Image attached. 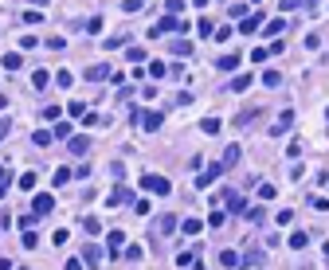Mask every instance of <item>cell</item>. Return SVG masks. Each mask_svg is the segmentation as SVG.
I'll list each match as a JSON object with an SVG mask.
<instances>
[{"label": "cell", "instance_id": "cell-1", "mask_svg": "<svg viewBox=\"0 0 329 270\" xmlns=\"http://www.w3.org/2000/svg\"><path fill=\"white\" fill-rule=\"evenodd\" d=\"M168 32H188V24H184L180 16H164L157 28H149V39H157V36H168Z\"/></svg>", "mask_w": 329, "mask_h": 270}, {"label": "cell", "instance_id": "cell-2", "mask_svg": "<svg viewBox=\"0 0 329 270\" xmlns=\"http://www.w3.org/2000/svg\"><path fill=\"white\" fill-rule=\"evenodd\" d=\"M141 188H145L149 196H168V192H172V184H168L164 176H157V172H149V176H141Z\"/></svg>", "mask_w": 329, "mask_h": 270}, {"label": "cell", "instance_id": "cell-3", "mask_svg": "<svg viewBox=\"0 0 329 270\" xmlns=\"http://www.w3.org/2000/svg\"><path fill=\"white\" fill-rule=\"evenodd\" d=\"M137 117V125L145 129V133H157L161 129V110H141V114H133Z\"/></svg>", "mask_w": 329, "mask_h": 270}, {"label": "cell", "instance_id": "cell-4", "mask_svg": "<svg viewBox=\"0 0 329 270\" xmlns=\"http://www.w3.org/2000/svg\"><path fill=\"white\" fill-rule=\"evenodd\" d=\"M290 125H294V110H282V114H278V121L271 125V137H282Z\"/></svg>", "mask_w": 329, "mask_h": 270}, {"label": "cell", "instance_id": "cell-5", "mask_svg": "<svg viewBox=\"0 0 329 270\" xmlns=\"http://www.w3.org/2000/svg\"><path fill=\"white\" fill-rule=\"evenodd\" d=\"M219 172H223V168H219V161H216V164H208V168L196 176V188H204V192H208V188H212V180H216Z\"/></svg>", "mask_w": 329, "mask_h": 270}, {"label": "cell", "instance_id": "cell-6", "mask_svg": "<svg viewBox=\"0 0 329 270\" xmlns=\"http://www.w3.org/2000/svg\"><path fill=\"white\" fill-rule=\"evenodd\" d=\"M239 157H243V149H239V145H227V149H223V157H219V168H223V172H227V168H235Z\"/></svg>", "mask_w": 329, "mask_h": 270}, {"label": "cell", "instance_id": "cell-7", "mask_svg": "<svg viewBox=\"0 0 329 270\" xmlns=\"http://www.w3.org/2000/svg\"><path fill=\"white\" fill-rule=\"evenodd\" d=\"M122 247H125V235L114 227V231L106 235V255H110V259H118V251H122Z\"/></svg>", "mask_w": 329, "mask_h": 270}, {"label": "cell", "instance_id": "cell-8", "mask_svg": "<svg viewBox=\"0 0 329 270\" xmlns=\"http://www.w3.org/2000/svg\"><path fill=\"white\" fill-rule=\"evenodd\" d=\"M51 208H55V196H47V192H40V196H36V204H32V212H36V216H51Z\"/></svg>", "mask_w": 329, "mask_h": 270}, {"label": "cell", "instance_id": "cell-9", "mask_svg": "<svg viewBox=\"0 0 329 270\" xmlns=\"http://www.w3.org/2000/svg\"><path fill=\"white\" fill-rule=\"evenodd\" d=\"M227 212H231V216H243V212H247L243 192H227Z\"/></svg>", "mask_w": 329, "mask_h": 270}, {"label": "cell", "instance_id": "cell-10", "mask_svg": "<svg viewBox=\"0 0 329 270\" xmlns=\"http://www.w3.org/2000/svg\"><path fill=\"white\" fill-rule=\"evenodd\" d=\"M82 263H86V267H98V263H102V247H94V243L82 247Z\"/></svg>", "mask_w": 329, "mask_h": 270}, {"label": "cell", "instance_id": "cell-11", "mask_svg": "<svg viewBox=\"0 0 329 270\" xmlns=\"http://www.w3.org/2000/svg\"><path fill=\"white\" fill-rule=\"evenodd\" d=\"M129 200H133V188H114V192H110V208H114V204H129Z\"/></svg>", "mask_w": 329, "mask_h": 270}, {"label": "cell", "instance_id": "cell-12", "mask_svg": "<svg viewBox=\"0 0 329 270\" xmlns=\"http://www.w3.org/2000/svg\"><path fill=\"white\" fill-rule=\"evenodd\" d=\"M102 47H106V51H118V47H129V36H125V32H122V36H106V39H102Z\"/></svg>", "mask_w": 329, "mask_h": 270}, {"label": "cell", "instance_id": "cell-13", "mask_svg": "<svg viewBox=\"0 0 329 270\" xmlns=\"http://www.w3.org/2000/svg\"><path fill=\"white\" fill-rule=\"evenodd\" d=\"M259 24H263V16H259V12H251V16H243V20H239V32L247 36V32H255Z\"/></svg>", "mask_w": 329, "mask_h": 270}, {"label": "cell", "instance_id": "cell-14", "mask_svg": "<svg viewBox=\"0 0 329 270\" xmlns=\"http://www.w3.org/2000/svg\"><path fill=\"white\" fill-rule=\"evenodd\" d=\"M86 78H90V82H102V78H110V67H106V63L90 67V71H86Z\"/></svg>", "mask_w": 329, "mask_h": 270}, {"label": "cell", "instance_id": "cell-15", "mask_svg": "<svg viewBox=\"0 0 329 270\" xmlns=\"http://www.w3.org/2000/svg\"><path fill=\"white\" fill-rule=\"evenodd\" d=\"M200 129H204L208 137H216L219 129H223V121H219V117H204V121H200Z\"/></svg>", "mask_w": 329, "mask_h": 270}, {"label": "cell", "instance_id": "cell-16", "mask_svg": "<svg viewBox=\"0 0 329 270\" xmlns=\"http://www.w3.org/2000/svg\"><path fill=\"white\" fill-rule=\"evenodd\" d=\"M180 231H184V235H200V231H204V219H184Z\"/></svg>", "mask_w": 329, "mask_h": 270}, {"label": "cell", "instance_id": "cell-17", "mask_svg": "<svg viewBox=\"0 0 329 270\" xmlns=\"http://www.w3.org/2000/svg\"><path fill=\"white\" fill-rule=\"evenodd\" d=\"M290 247H294V251H306V247H310V235H306V231H294V235H290Z\"/></svg>", "mask_w": 329, "mask_h": 270}, {"label": "cell", "instance_id": "cell-18", "mask_svg": "<svg viewBox=\"0 0 329 270\" xmlns=\"http://www.w3.org/2000/svg\"><path fill=\"white\" fill-rule=\"evenodd\" d=\"M219 267H223V270H235V267H239V255H235V251H223V255H219Z\"/></svg>", "mask_w": 329, "mask_h": 270}, {"label": "cell", "instance_id": "cell-19", "mask_svg": "<svg viewBox=\"0 0 329 270\" xmlns=\"http://www.w3.org/2000/svg\"><path fill=\"white\" fill-rule=\"evenodd\" d=\"M47 82H51L47 71H36V75H32V86H36V90H47Z\"/></svg>", "mask_w": 329, "mask_h": 270}, {"label": "cell", "instance_id": "cell-20", "mask_svg": "<svg viewBox=\"0 0 329 270\" xmlns=\"http://www.w3.org/2000/svg\"><path fill=\"white\" fill-rule=\"evenodd\" d=\"M32 141H36L40 149H47V145H51V129H36V133H32Z\"/></svg>", "mask_w": 329, "mask_h": 270}, {"label": "cell", "instance_id": "cell-21", "mask_svg": "<svg viewBox=\"0 0 329 270\" xmlns=\"http://www.w3.org/2000/svg\"><path fill=\"white\" fill-rule=\"evenodd\" d=\"M86 149H90V141H86V137H71V153H75V157H82Z\"/></svg>", "mask_w": 329, "mask_h": 270}, {"label": "cell", "instance_id": "cell-22", "mask_svg": "<svg viewBox=\"0 0 329 270\" xmlns=\"http://www.w3.org/2000/svg\"><path fill=\"white\" fill-rule=\"evenodd\" d=\"M216 67H219V71H239V55H223Z\"/></svg>", "mask_w": 329, "mask_h": 270}, {"label": "cell", "instance_id": "cell-23", "mask_svg": "<svg viewBox=\"0 0 329 270\" xmlns=\"http://www.w3.org/2000/svg\"><path fill=\"white\" fill-rule=\"evenodd\" d=\"M172 227H176V216H157V231H161V235H168Z\"/></svg>", "mask_w": 329, "mask_h": 270}, {"label": "cell", "instance_id": "cell-24", "mask_svg": "<svg viewBox=\"0 0 329 270\" xmlns=\"http://www.w3.org/2000/svg\"><path fill=\"white\" fill-rule=\"evenodd\" d=\"M0 63H4L8 71H20V63H24V59H20V51H8L4 59H0Z\"/></svg>", "mask_w": 329, "mask_h": 270}, {"label": "cell", "instance_id": "cell-25", "mask_svg": "<svg viewBox=\"0 0 329 270\" xmlns=\"http://www.w3.org/2000/svg\"><path fill=\"white\" fill-rule=\"evenodd\" d=\"M251 86V75H235V82H231V94H239V90H247Z\"/></svg>", "mask_w": 329, "mask_h": 270}, {"label": "cell", "instance_id": "cell-26", "mask_svg": "<svg viewBox=\"0 0 329 270\" xmlns=\"http://www.w3.org/2000/svg\"><path fill=\"white\" fill-rule=\"evenodd\" d=\"M259 117V110L251 106V110H243V114H235V125H247V121H255Z\"/></svg>", "mask_w": 329, "mask_h": 270}, {"label": "cell", "instance_id": "cell-27", "mask_svg": "<svg viewBox=\"0 0 329 270\" xmlns=\"http://www.w3.org/2000/svg\"><path fill=\"white\" fill-rule=\"evenodd\" d=\"M71 82H75V75H71V71H59V75H55V86H63V90H67Z\"/></svg>", "mask_w": 329, "mask_h": 270}, {"label": "cell", "instance_id": "cell-28", "mask_svg": "<svg viewBox=\"0 0 329 270\" xmlns=\"http://www.w3.org/2000/svg\"><path fill=\"white\" fill-rule=\"evenodd\" d=\"M192 263H196L192 251H176V267H192Z\"/></svg>", "mask_w": 329, "mask_h": 270}, {"label": "cell", "instance_id": "cell-29", "mask_svg": "<svg viewBox=\"0 0 329 270\" xmlns=\"http://www.w3.org/2000/svg\"><path fill=\"white\" fill-rule=\"evenodd\" d=\"M188 51H192L188 39H172V55H188Z\"/></svg>", "mask_w": 329, "mask_h": 270}, {"label": "cell", "instance_id": "cell-30", "mask_svg": "<svg viewBox=\"0 0 329 270\" xmlns=\"http://www.w3.org/2000/svg\"><path fill=\"white\" fill-rule=\"evenodd\" d=\"M278 82H282V75H278V71H267V75H263V86H267V90L278 86Z\"/></svg>", "mask_w": 329, "mask_h": 270}, {"label": "cell", "instance_id": "cell-31", "mask_svg": "<svg viewBox=\"0 0 329 270\" xmlns=\"http://www.w3.org/2000/svg\"><path fill=\"white\" fill-rule=\"evenodd\" d=\"M125 55H129V63H141V59H145V47H133V43H129Z\"/></svg>", "mask_w": 329, "mask_h": 270}, {"label": "cell", "instance_id": "cell-32", "mask_svg": "<svg viewBox=\"0 0 329 270\" xmlns=\"http://www.w3.org/2000/svg\"><path fill=\"white\" fill-rule=\"evenodd\" d=\"M20 188L32 192V188H36V172H24V176H20Z\"/></svg>", "mask_w": 329, "mask_h": 270}, {"label": "cell", "instance_id": "cell-33", "mask_svg": "<svg viewBox=\"0 0 329 270\" xmlns=\"http://www.w3.org/2000/svg\"><path fill=\"white\" fill-rule=\"evenodd\" d=\"M51 137H71V121H59L51 129Z\"/></svg>", "mask_w": 329, "mask_h": 270}, {"label": "cell", "instance_id": "cell-34", "mask_svg": "<svg viewBox=\"0 0 329 270\" xmlns=\"http://www.w3.org/2000/svg\"><path fill=\"white\" fill-rule=\"evenodd\" d=\"M82 227H86L90 235H98V231H102V223H98V219H94V216H86V219H82Z\"/></svg>", "mask_w": 329, "mask_h": 270}, {"label": "cell", "instance_id": "cell-35", "mask_svg": "<svg viewBox=\"0 0 329 270\" xmlns=\"http://www.w3.org/2000/svg\"><path fill=\"white\" fill-rule=\"evenodd\" d=\"M278 32H286V20H271L267 24V36H278Z\"/></svg>", "mask_w": 329, "mask_h": 270}, {"label": "cell", "instance_id": "cell-36", "mask_svg": "<svg viewBox=\"0 0 329 270\" xmlns=\"http://www.w3.org/2000/svg\"><path fill=\"white\" fill-rule=\"evenodd\" d=\"M149 75H153V78H164V75H168V67H164V63H149Z\"/></svg>", "mask_w": 329, "mask_h": 270}, {"label": "cell", "instance_id": "cell-37", "mask_svg": "<svg viewBox=\"0 0 329 270\" xmlns=\"http://www.w3.org/2000/svg\"><path fill=\"white\" fill-rule=\"evenodd\" d=\"M36 223H40V216H36V212H32V216H20V227H24V231H32Z\"/></svg>", "mask_w": 329, "mask_h": 270}, {"label": "cell", "instance_id": "cell-38", "mask_svg": "<svg viewBox=\"0 0 329 270\" xmlns=\"http://www.w3.org/2000/svg\"><path fill=\"white\" fill-rule=\"evenodd\" d=\"M86 32H90V36L102 32V16H90V20H86Z\"/></svg>", "mask_w": 329, "mask_h": 270}, {"label": "cell", "instance_id": "cell-39", "mask_svg": "<svg viewBox=\"0 0 329 270\" xmlns=\"http://www.w3.org/2000/svg\"><path fill=\"white\" fill-rule=\"evenodd\" d=\"M196 32H200V36H204V39H208V36H212V32H216V28H212V20H208V16H204V20H200V28H196Z\"/></svg>", "mask_w": 329, "mask_h": 270}, {"label": "cell", "instance_id": "cell-40", "mask_svg": "<svg viewBox=\"0 0 329 270\" xmlns=\"http://www.w3.org/2000/svg\"><path fill=\"white\" fill-rule=\"evenodd\" d=\"M164 8H168V16H180V12H184V0H168Z\"/></svg>", "mask_w": 329, "mask_h": 270}, {"label": "cell", "instance_id": "cell-41", "mask_svg": "<svg viewBox=\"0 0 329 270\" xmlns=\"http://www.w3.org/2000/svg\"><path fill=\"white\" fill-rule=\"evenodd\" d=\"M251 59H255V63H267V59H271V51H267V47H255V51H251Z\"/></svg>", "mask_w": 329, "mask_h": 270}, {"label": "cell", "instance_id": "cell-42", "mask_svg": "<svg viewBox=\"0 0 329 270\" xmlns=\"http://www.w3.org/2000/svg\"><path fill=\"white\" fill-rule=\"evenodd\" d=\"M274 223H282V227H290V223H294V212H278V216H274Z\"/></svg>", "mask_w": 329, "mask_h": 270}, {"label": "cell", "instance_id": "cell-43", "mask_svg": "<svg viewBox=\"0 0 329 270\" xmlns=\"http://www.w3.org/2000/svg\"><path fill=\"white\" fill-rule=\"evenodd\" d=\"M71 180V168H55V184H67Z\"/></svg>", "mask_w": 329, "mask_h": 270}, {"label": "cell", "instance_id": "cell-44", "mask_svg": "<svg viewBox=\"0 0 329 270\" xmlns=\"http://www.w3.org/2000/svg\"><path fill=\"white\" fill-rule=\"evenodd\" d=\"M141 255H145V247H125V259H133V263H137Z\"/></svg>", "mask_w": 329, "mask_h": 270}, {"label": "cell", "instance_id": "cell-45", "mask_svg": "<svg viewBox=\"0 0 329 270\" xmlns=\"http://www.w3.org/2000/svg\"><path fill=\"white\" fill-rule=\"evenodd\" d=\"M122 8H125V12H141V8H145V0H125Z\"/></svg>", "mask_w": 329, "mask_h": 270}, {"label": "cell", "instance_id": "cell-46", "mask_svg": "<svg viewBox=\"0 0 329 270\" xmlns=\"http://www.w3.org/2000/svg\"><path fill=\"white\" fill-rule=\"evenodd\" d=\"M223 219H227L223 212H212V216H208V227H223Z\"/></svg>", "mask_w": 329, "mask_h": 270}, {"label": "cell", "instance_id": "cell-47", "mask_svg": "<svg viewBox=\"0 0 329 270\" xmlns=\"http://www.w3.org/2000/svg\"><path fill=\"white\" fill-rule=\"evenodd\" d=\"M47 47H51V51H63L67 43H63V36H51V39H47Z\"/></svg>", "mask_w": 329, "mask_h": 270}, {"label": "cell", "instance_id": "cell-48", "mask_svg": "<svg viewBox=\"0 0 329 270\" xmlns=\"http://www.w3.org/2000/svg\"><path fill=\"white\" fill-rule=\"evenodd\" d=\"M274 192H278L274 184H263V188H259V196H263V200H274Z\"/></svg>", "mask_w": 329, "mask_h": 270}, {"label": "cell", "instance_id": "cell-49", "mask_svg": "<svg viewBox=\"0 0 329 270\" xmlns=\"http://www.w3.org/2000/svg\"><path fill=\"white\" fill-rule=\"evenodd\" d=\"M247 219L251 223H263V208H247Z\"/></svg>", "mask_w": 329, "mask_h": 270}, {"label": "cell", "instance_id": "cell-50", "mask_svg": "<svg viewBox=\"0 0 329 270\" xmlns=\"http://www.w3.org/2000/svg\"><path fill=\"white\" fill-rule=\"evenodd\" d=\"M8 133H12V121H8V117H0V141H4Z\"/></svg>", "mask_w": 329, "mask_h": 270}, {"label": "cell", "instance_id": "cell-51", "mask_svg": "<svg viewBox=\"0 0 329 270\" xmlns=\"http://www.w3.org/2000/svg\"><path fill=\"white\" fill-rule=\"evenodd\" d=\"M67 270H82V259H67Z\"/></svg>", "mask_w": 329, "mask_h": 270}, {"label": "cell", "instance_id": "cell-52", "mask_svg": "<svg viewBox=\"0 0 329 270\" xmlns=\"http://www.w3.org/2000/svg\"><path fill=\"white\" fill-rule=\"evenodd\" d=\"M0 184H8V168L4 164H0Z\"/></svg>", "mask_w": 329, "mask_h": 270}, {"label": "cell", "instance_id": "cell-53", "mask_svg": "<svg viewBox=\"0 0 329 270\" xmlns=\"http://www.w3.org/2000/svg\"><path fill=\"white\" fill-rule=\"evenodd\" d=\"M192 4H196V8H208V0H192Z\"/></svg>", "mask_w": 329, "mask_h": 270}, {"label": "cell", "instance_id": "cell-54", "mask_svg": "<svg viewBox=\"0 0 329 270\" xmlns=\"http://www.w3.org/2000/svg\"><path fill=\"white\" fill-rule=\"evenodd\" d=\"M4 106H8V98H4V94H0V110H4Z\"/></svg>", "mask_w": 329, "mask_h": 270}, {"label": "cell", "instance_id": "cell-55", "mask_svg": "<svg viewBox=\"0 0 329 270\" xmlns=\"http://www.w3.org/2000/svg\"><path fill=\"white\" fill-rule=\"evenodd\" d=\"M302 4H314V0H302Z\"/></svg>", "mask_w": 329, "mask_h": 270}, {"label": "cell", "instance_id": "cell-56", "mask_svg": "<svg viewBox=\"0 0 329 270\" xmlns=\"http://www.w3.org/2000/svg\"><path fill=\"white\" fill-rule=\"evenodd\" d=\"M326 117H329V110H326Z\"/></svg>", "mask_w": 329, "mask_h": 270}]
</instances>
